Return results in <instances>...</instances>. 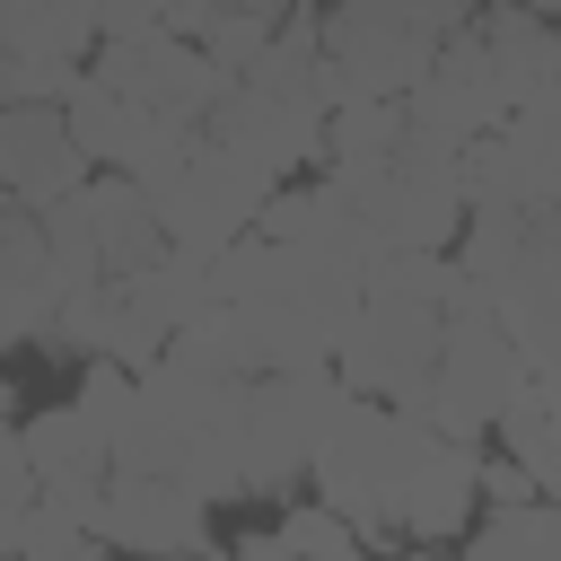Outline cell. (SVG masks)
Instances as JSON below:
<instances>
[{
	"mask_svg": "<svg viewBox=\"0 0 561 561\" xmlns=\"http://www.w3.org/2000/svg\"><path fill=\"white\" fill-rule=\"evenodd\" d=\"M263 193H272L263 175H245L237 158H219V149H202V140H193V158H184L167 184H149L158 228H167V245H184V254H210V245L245 237L254 210H263Z\"/></svg>",
	"mask_w": 561,
	"mask_h": 561,
	"instance_id": "6da1fadb",
	"label": "cell"
},
{
	"mask_svg": "<svg viewBox=\"0 0 561 561\" xmlns=\"http://www.w3.org/2000/svg\"><path fill=\"white\" fill-rule=\"evenodd\" d=\"M79 210H88V228H96L105 272H140V263L167 254V228H158V202H149L140 175H114V167L88 175V184H79Z\"/></svg>",
	"mask_w": 561,
	"mask_h": 561,
	"instance_id": "52a82bcc",
	"label": "cell"
},
{
	"mask_svg": "<svg viewBox=\"0 0 561 561\" xmlns=\"http://www.w3.org/2000/svg\"><path fill=\"white\" fill-rule=\"evenodd\" d=\"M508 9H526V18H561V0H508Z\"/></svg>",
	"mask_w": 561,
	"mask_h": 561,
	"instance_id": "2e32d148",
	"label": "cell"
},
{
	"mask_svg": "<svg viewBox=\"0 0 561 561\" xmlns=\"http://www.w3.org/2000/svg\"><path fill=\"white\" fill-rule=\"evenodd\" d=\"M272 44V18H245V9H219L210 26H202V53L228 70V79H245V61Z\"/></svg>",
	"mask_w": 561,
	"mask_h": 561,
	"instance_id": "7c38bea8",
	"label": "cell"
},
{
	"mask_svg": "<svg viewBox=\"0 0 561 561\" xmlns=\"http://www.w3.org/2000/svg\"><path fill=\"white\" fill-rule=\"evenodd\" d=\"M35 491H44V482H35L26 438H18V421H9V430H0V517H26V508H35Z\"/></svg>",
	"mask_w": 561,
	"mask_h": 561,
	"instance_id": "4fadbf2b",
	"label": "cell"
},
{
	"mask_svg": "<svg viewBox=\"0 0 561 561\" xmlns=\"http://www.w3.org/2000/svg\"><path fill=\"white\" fill-rule=\"evenodd\" d=\"M88 526L105 543H140V552H202L210 543V500L184 473H105L88 500Z\"/></svg>",
	"mask_w": 561,
	"mask_h": 561,
	"instance_id": "7a4b0ae2",
	"label": "cell"
},
{
	"mask_svg": "<svg viewBox=\"0 0 561 561\" xmlns=\"http://www.w3.org/2000/svg\"><path fill=\"white\" fill-rule=\"evenodd\" d=\"M9 421H18V386L0 377V430H9Z\"/></svg>",
	"mask_w": 561,
	"mask_h": 561,
	"instance_id": "9a60e30c",
	"label": "cell"
},
{
	"mask_svg": "<svg viewBox=\"0 0 561 561\" xmlns=\"http://www.w3.org/2000/svg\"><path fill=\"white\" fill-rule=\"evenodd\" d=\"M403 149V96H342L324 105V131H316V158L333 175H368Z\"/></svg>",
	"mask_w": 561,
	"mask_h": 561,
	"instance_id": "9c48e42d",
	"label": "cell"
},
{
	"mask_svg": "<svg viewBox=\"0 0 561 561\" xmlns=\"http://www.w3.org/2000/svg\"><path fill=\"white\" fill-rule=\"evenodd\" d=\"M18 552H35V561H88V552H105V535H96L70 500L35 491V508H26V526H18Z\"/></svg>",
	"mask_w": 561,
	"mask_h": 561,
	"instance_id": "8fae6325",
	"label": "cell"
},
{
	"mask_svg": "<svg viewBox=\"0 0 561 561\" xmlns=\"http://www.w3.org/2000/svg\"><path fill=\"white\" fill-rule=\"evenodd\" d=\"M18 438H26V465H35V482H105V473H114L105 421H96L88 403H53V412H35Z\"/></svg>",
	"mask_w": 561,
	"mask_h": 561,
	"instance_id": "ba28073f",
	"label": "cell"
},
{
	"mask_svg": "<svg viewBox=\"0 0 561 561\" xmlns=\"http://www.w3.org/2000/svg\"><path fill=\"white\" fill-rule=\"evenodd\" d=\"M245 561H289V552H324V561H359V526L333 508V500H307V508H289L280 526H263V535H245L237 543Z\"/></svg>",
	"mask_w": 561,
	"mask_h": 561,
	"instance_id": "30bf717a",
	"label": "cell"
},
{
	"mask_svg": "<svg viewBox=\"0 0 561 561\" xmlns=\"http://www.w3.org/2000/svg\"><path fill=\"white\" fill-rule=\"evenodd\" d=\"M219 9H245V18H272V26H280V18L298 9V0H219Z\"/></svg>",
	"mask_w": 561,
	"mask_h": 561,
	"instance_id": "5bb4252c",
	"label": "cell"
},
{
	"mask_svg": "<svg viewBox=\"0 0 561 561\" xmlns=\"http://www.w3.org/2000/svg\"><path fill=\"white\" fill-rule=\"evenodd\" d=\"M316 131H324V114H316V105L263 96V88H245V79H228V96L202 114V149L237 158V167H245V175H263V184H280L289 167H307V158H316Z\"/></svg>",
	"mask_w": 561,
	"mask_h": 561,
	"instance_id": "3957f363",
	"label": "cell"
},
{
	"mask_svg": "<svg viewBox=\"0 0 561 561\" xmlns=\"http://www.w3.org/2000/svg\"><path fill=\"white\" fill-rule=\"evenodd\" d=\"M473 35L491 53V79L508 105H535V96H561V18H526L508 0L473 9Z\"/></svg>",
	"mask_w": 561,
	"mask_h": 561,
	"instance_id": "5b68a950",
	"label": "cell"
},
{
	"mask_svg": "<svg viewBox=\"0 0 561 561\" xmlns=\"http://www.w3.org/2000/svg\"><path fill=\"white\" fill-rule=\"evenodd\" d=\"M88 184V149L70 140L53 96H0V193L18 202H61Z\"/></svg>",
	"mask_w": 561,
	"mask_h": 561,
	"instance_id": "277c9868",
	"label": "cell"
},
{
	"mask_svg": "<svg viewBox=\"0 0 561 561\" xmlns=\"http://www.w3.org/2000/svg\"><path fill=\"white\" fill-rule=\"evenodd\" d=\"M403 543H465L482 491H473V447L465 438H438L412 473H403Z\"/></svg>",
	"mask_w": 561,
	"mask_h": 561,
	"instance_id": "8992f818",
	"label": "cell"
}]
</instances>
